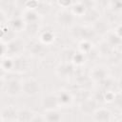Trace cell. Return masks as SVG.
I'll return each mask as SVG.
<instances>
[{"instance_id":"9c48e42d","label":"cell","mask_w":122,"mask_h":122,"mask_svg":"<svg viewBox=\"0 0 122 122\" xmlns=\"http://www.w3.org/2000/svg\"><path fill=\"white\" fill-rule=\"evenodd\" d=\"M23 48V44L22 42L19 40V39H15V40H12L10 41L8 46H7V51L9 52H10L11 54L13 53H16V52H19Z\"/></svg>"},{"instance_id":"30bf717a","label":"cell","mask_w":122,"mask_h":122,"mask_svg":"<svg viewBox=\"0 0 122 122\" xmlns=\"http://www.w3.org/2000/svg\"><path fill=\"white\" fill-rule=\"evenodd\" d=\"M27 60L23 57H17L14 60H12V69H14L17 71H23L27 69Z\"/></svg>"},{"instance_id":"4fadbf2b","label":"cell","mask_w":122,"mask_h":122,"mask_svg":"<svg viewBox=\"0 0 122 122\" xmlns=\"http://www.w3.org/2000/svg\"><path fill=\"white\" fill-rule=\"evenodd\" d=\"M45 120L47 122H59L60 121V114L57 112H55L54 110L48 111Z\"/></svg>"},{"instance_id":"603a6c76","label":"cell","mask_w":122,"mask_h":122,"mask_svg":"<svg viewBox=\"0 0 122 122\" xmlns=\"http://www.w3.org/2000/svg\"><path fill=\"white\" fill-rule=\"evenodd\" d=\"M120 43V37L119 36H116L115 34H112L109 38V44L112 46V45H116V44H119Z\"/></svg>"},{"instance_id":"8992f818","label":"cell","mask_w":122,"mask_h":122,"mask_svg":"<svg viewBox=\"0 0 122 122\" xmlns=\"http://www.w3.org/2000/svg\"><path fill=\"white\" fill-rule=\"evenodd\" d=\"M17 112H18L15 110V108L13 106H9L3 110L1 117L5 121H13L17 117Z\"/></svg>"},{"instance_id":"6da1fadb","label":"cell","mask_w":122,"mask_h":122,"mask_svg":"<svg viewBox=\"0 0 122 122\" xmlns=\"http://www.w3.org/2000/svg\"><path fill=\"white\" fill-rule=\"evenodd\" d=\"M22 91L27 95H34L40 91L39 83L34 79H28L22 84Z\"/></svg>"},{"instance_id":"9a60e30c","label":"cell","mask_w":122,"mask_h":122,"mask_svg":"<svg viewBox=\"0 0 122 122\" xmlns=\"http://www.w3.org/2000/svg\"><path fill=\"white\" fill-rule=\"evenodd\" d=\"M25 18L28 22H36V20L38 19L37 13L32 11V10H28L25 13Z\"/></svg>"},{"instance_id":"e0dca14e","label":"cell","mask_w":122,"mask_h":122,"mask_svg":"<svg viewBox=\"0 0 122 122\" xmlns=\"http://www.w3.org/2000/svg\"><path fill=\"white\" fill-rule=\"evenodd\" d=\"M59 71H61L62 75L70 74V73H71V71H72V66H71V64H69V63H67V64H63V65L60 67Z\"/></svg>"},{"instance_id":"ac0fdd59","label":"cell","mask_w":122,"mask_h":122,"mask_svg":"<svg viewBox=\"0 0 122 122\" xmlns=\"http://www.w3.org/2000/svg\"><path fill=\"white\" fill-rule=\"evenodd\" d=\"M72 10H73L75 13L84 14V12H85V10H86V8H85L84 5L82 4V2H78V3L75 4V6H73Z\"/></svg>"},{"instance_id":"44dd1931","label":"cell","mask_w":122,"mask_h":122,"mask_svg":"<svg viewBox=\"0 0 122 122\" xmlns=\"http://www.w3.org/2000/svg\"><path fill=\"white\" fill-rule=\"evenodd\" d=\"M41 38H42V40H43L45 43H48V42H51V41L52 40L53 35H52V33H51V31H46V32H44V33L42 34Z\"/></svg>"},{"instance_id":"8fae6325","label":"cell","mask_w":122,"mask_h":122,"mask_svg":"<svg viewBox=\"0 0 122 122\" xmlns=\"http://www.w3.org/2000/svg\"><path fill=\"white\" fill-rule=\"evenodd\" d=\"M98 11L92 8L91 9H88L87 10H85L84 12V19L87 21V22H96L98 20Z\"/></svg>"},{"instance_id":"277c9868","label":"cell","mask_w":122,"mask_h":122,"mask_svg":"<svg viewBox=\"0 0 122 122\" xmlns=\"http://www.w3.org/2000/svg\"><path fill=\"white\" fill-rule=\"evenodd\" d=\"M22 90V84H20L17 80H10L7 85V93L9 95H17Z\"/></svg>"},{"instance_id":"5bb4252c","label":"cell","mask_w":122,"mask_h":122,"mask_svg":"<svg viewBox=\"0 0 122 122\" xmlns=\"http://www.w3.org/2000/svg\"><path fill=\"white\" fill-rule=\"evenodd\" d=\"M25 30L30 35L35 34L37 32V30H38V24H37V22H27V24L25 26Z\"/></svg>"},{"instance_id":"836d02e7","label":"cell","mask_w":122,"mask_h":122,"mask_svg":"<svg viewBox=\"0 0 122 122\" xmlns=\"http://www.w3.org/2000/svg\"><path fill=\"white\" fill-rule=\"evenodd\" d=\"M0 121H1V119H0Z\"/></svg>"},{"instance_id":"d6a6232c","label":"cell","mask_w":122,"mask_h":122,"mask_svg":"<svg viewBox=\"0 0 122 122\" xmlns=\"http://www.w3.org/2000/svg\"><path fill=\"white\" fill-rule=\"evenodd\" d=\"M5 122H13V121H5Z\"/></svg>"},{"instance_id":"3957f363","label":"cell","mask_w":122,"mask_h":122,"mask_svg":"<svg viewBox=\"0 0 122 122\" xmlns=\"http://www.w3.org/2000/svg\"><path fill=\"white\" fill-rule=\"evenodd\" d=\"M58 104H59L58 97L56 95H53V94H49V95L45 96L42 100V105H43L44 109L47 111L54 110L58 106Z\"/></svg>"},{"instance_id":"f1b7e54d","label":"cell","mask_w":122,"mask_h":122,"mask_svg":"<svg viewBox=\"0 0 122 122\" xmlns=\"http://www.w3.org/2000/svg\"><path fill=\"white\" fill-rule=\"evenodd\" d=\"M30 122H46V120L41 116H33Z\"/></svg>"},{"instance_id":"d4e9b609","label":"cell","mask_w":122,"mask_h":122,"mask_svg":"<svg viewBox=\"0 0 122 122\" xmlns=\"http://www.w3.org/2000/svg\"><path fill=\"white\" fill-rule=\"evenodd\" d=\"M38 3L39 2H37V1H28V2H26V7L30 8V9H35L36 10V8L38 7Z\"/></svg>"},{"instance_id":"ffe728a7","label":"cell","mask_w":122,"mask_h":122,"mask_svg":"<svg viewBox=\"0 0 122 122\" xmlns=\"http://www.w3.org/2000/svg\"><path fill=\"white\" fill-rule=\"evenodd\" d=\"M70 100H71V97H70V95H69L67 92H62V93L60 94V96L58 97L59 103H63V104L69 103Z\"/></svg>"},{"instance_id":"d6986e66","label":"cell","mask_w":122,"mask_h":122,"mask_svg":"<svg viewBox=\"0 0 122 122\" xmlns=\"http://www.w3.org/2000/svg\"><path fill=\"white\" fill-rule=\"evenodd\" d=\"M112 51V47L109 43L107 42H103L100 44V51L103 53V54H109Z\"/></svg>"},{"instance_id":"52a82bcc","label":"cell","mask_w":122,"mask_h":122,"mask_svg":"<svg viewBox=\"0 0 122 122\" xmlns=\"http://www.w3.org/2000/svg\"><path fill=\"white\" fill-rule=\"evenodd\" d=\"M33 112L29 110H21L17 112V121L19 122H30L33 118Z\"/></svg>"},{"instance_id":"f546056e","label":"cell","mask_w":122,"mask_h":122,"mask_svg":"<svg viewBox=\"0 0 122 122\" xmlns=\"http://www.w3.org/2000/svg\"><path fill=\"white\" fill-rule=\"evenodd\" d=\"M58 4H59L60 6H63V7L66 8L67 6H70V5L71 4V1H59Z\"/></svg>"},{"instance_id":"4dcf8cb0","label":"cell","mask_w":122,"mask_h":122,"mask_svg":"<svg viewBox=\"0 0 122 122\" xmlns=\"http://www.w3.org/2000/svg\"><path fill=\"white\" fill-rule=\"evenodd\" d=\"M4 19H5V16H4V14L0 11V24L4 22Z\"/></svg>"},{"instance_id":"5b68a950","label":"cell","mask_w":122,"mask_h":122,"mask_svg":"<svg viewBox=\"0 0 122 122\" xmlns=\"http://www.w3.org/2000/svg\"><path fill=\"white\" fill-rule=\"evenodd\" d=\"M95 109H96V102L93 99L88 98L87 100L83 101L80 105V110L82 111V112H84L86 114L92 113V112H94Z\"/></svg>"},{"instance_id":"ba28073f","label":"cell","mask_w":122,"mask_h":122,"mask_svg":"<svg viewBox=\"0 0 122 122\" xmlns=\"http://www.w3.org/2000/svg\"><path fill=\"white\" fill-rule=\"evenodd\" d=\"M110 117H111L110 112L104 109L97 110L94 112V119L97 122H108L110 120Z\"/></svg>"},{"instance_id":"1f68e13d","label":"cell","mask_w":122,"mask_h":122,"mask_svg":"<svg viewBox=\"0 0 122 122\" xmlns=\"http://www.w3.org/2000/svg\"><path fill=\"white\" fill-rule=\"evenodd\" d=\"M2 52H3V47H2V45L0 44V54H2Z\"/></svg>"},{"instance_id":"4316f807","label":"cell","mask_w":122,"mask_h":122,"mask_svg":"<svg viewBox=\"0 0 122 122\" xmlns=\"http://www.w3.org/2000/svg\"><path fill=\"white\" fill-rule=\"evenodd\" d=\"M4 68L5 69H11L12 68V60L10 59H6L4 60Z\"/></svg>"},{"instance_id":"7402d4cb","label":"cell","mask_w":122,"mask_h":122,"mask_svg":"<svg viewBox=\"0 0 122 122\" xmlns=\"http://www.w3.org/2000/svg\"><path fill=\"white\" fill-rule=\"evenodd\" d=\"M77 97H78V100L82 103L83 101L87 100L88 97H89V93L86 92V91H79L78 93H77Z\"/></svg>"},{"instance_id":"7c38bea8","label":"cell","mask_w":122,"mask_h":122,"mask_svg":"<svg viewBox=\"0 0 122 122\" xmlns=\"http://www.w3.org/2000/svg\"><path fill=\"white\" fill-rule=\"evenodd\" d=\"M92 76L97 81H103L106 77V71L102 68H95L92 72Z\"/></svg>"},{"instance_id":"484cf974","label":"cell","mask_w":122,"mask_h":122,"mask_svg":"<svg viewBox=\"0 0 122 122\" xmlns=\"http://www.w3.org/2000/svg\"><path fill=\"white\" fill-rule=\"evenodd\" d=\"M72 59L74 60L75 63H81L83 61V55L82 54H74Z\"/></svg>"},{"instance_id":"7a4b0ae2","label":"cell","mask_w":122,"mask_h":122,"mask_svg":"<svg viewBox=\"0 0 122 122\" xmlns=\"http://www.w3.org/2000/svg\"><path fill=\"white\" fill-rule=\"evenodd\" d=\"M57 21L60 25L62 26H69L72 23L73 21V14L67 10H60L58 13H57Z\"/></svg>"},{"instance_id":"cb8c5ba5","label":"cell","mask_w":122,"mask_h":122,"mask_svg":"<svg viewBox=\"0 0 122 122\" xmlns=\"http://www.w3.org/2000/svg\"><path fill=\"white\" fill-rule=\"evenodd\" d=\"M11 25L14 29H20L22 26H23V23H22V20L19 19V18H14L12 21H11Z\"/></svg>"},{"instance_id":"83f0119b","label":"cell","mask_w":122,"mask_h":122,"mask_svg":"<svg viewBox=\"0 0 122 122\" xmlns=\"http://www.w3.org/2000/svg\"><path fill=\"white\" fill-rule=\"evenodd\" d=\"M91 46V44L88 42V41H83L82 43H81V49L83 50V51H88V50H90V47Z\"/></svg>"},{"instance_id":"2e32d148","label":"cell","mask_w":122,"mask_h":122,"mask_svg":"<svg viewBox=\"0 0 122 122\" xmlns=\"http://www.w3.org/2000/svg\"><path fill=\"white\" fill-rule=\"evenodd\" d=\"M30 51L33 54H38L42 51V46H41V44H39L37 42H32L30 46Z\"/></svg>"}]
</instances>
